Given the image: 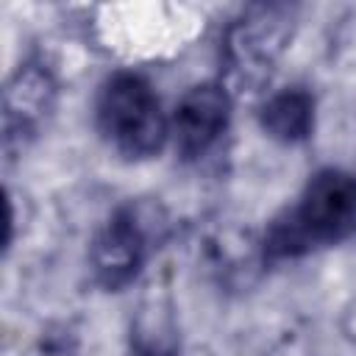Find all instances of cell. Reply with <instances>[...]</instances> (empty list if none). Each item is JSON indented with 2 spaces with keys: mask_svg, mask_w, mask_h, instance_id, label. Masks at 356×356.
<instances>
[{
  "mask_svg": "<svg viewBox=\"0 0 356 356\" xmlns=\"http://www.w3.org/2000/svg\"><path fill=\"white\" fill-rule=\"evenodd\" d=\"M28 356H81L78 353V337L70 325H50L39 334Z\"/></svg>",
  "mask_w": 356,
  "mask_h": 356,
  "instance_id": "9",
  "label": "cell"
},
{
  "mask_svg": "<svg viewBox=\"0 0 356 356\" xmlns=\"http://www.w3.org/2000/svg\"><path fill=\"white\" fill-rule=\"evenodd\" d=\"M295 8L289 6H250L234 19L222 39V58L236 86L256 89L270 75L292 36Z\"/></svg>",
  "mask_w": 356,
  "mask_h": 356,
  "instance_id": "4",
  "label": "cell"
},
{
  "mask_svg": "<svg viewBox=\"0 0 356 356\" xmlns=\"http://www.w3.org/2000/svg\"><path fill=\"white\" fill-rule=\"evenodd\" d=\"M261 131L281 145H300L314 131V95L306 86H284L259 108Z\"/></svg>",
  "mask_w": 356,
  "mask_h": 356,
  "instance_id": "7",
  "label": "cell"
},
{
  "mask_svg": "<svg viewBox=\"0 0 356 356\" xmlns=\"http://www.w3.org/2000/svg\"><path fill=\"white\" fill-rule=\"evenodd\" d=\"M95 125L103 142L128 161H145L161 153L170 122L153 83L131 70L111 72L95 97Z\"/></svg>",
  "mask_w": 356,
  "mask_h": 356,
  "instance_id": "2",
  "label": "cell"
},
{
  "mask_svg": "<svg viewBox=\"0 0 356 356\" xmlns=\"http://www.w3.org/2000/svg\"><path fill=\"white\" fill-rule=\"evenodd\" d=\"M231 122V92L222 81H203L184 92L170 120L175 150L184 161H200L225 136Z\"/></svg>",
  "mask_w": 356,
  "mask_h": 356,
  "instance_id": "6",
  "label": "cell"
},
{
  "mask_svg": "<svg viewBox=\"0 0 356 356\" xmlns=\"http://www.w3.org/2000/svg\"><path fill=\"white\" fill-rule=\"evenodd\" d=\"M164 225L167 220L153 203L128 200L117 206L89 245L92 281L106 292L131 286L159 248Z\"/></svg>",
  "mask_w": 356,
  "mask_h": 356,
  "instance_id": "3",
  "label": "cell"
},
{
  "mask_svg": "<svg viewBox=\"0 0 356 356\" xmlns=\"http://www.w3.org/2000/svg\"><path fill=\"white\" fill-rule=\"evenodd\" d=\"M134 356H181L167 312L142 314L134 325Z\"/></svg>",
  "mask_w": 356,
  "mask_h": 356,
  "instance_id": "8",
  "label": "cell"
},
{
  "mask_svg": "<svg viewBox=\"0 0 356 356\" xmlns=\"http://www.w3.org/2000/svg\"><path fill=\"white\" fill-rule=\"evenodd\" d=\"M56 78L53 72L31 58L8 78L3 89V150L8 159L22 153V147L39 136L53 106H56Z\"/></svg>",
  "mask_w": 356,
  "mask_h": 356,
  "instance_id": "5",
  "label": "cell"
},
{
  "mask_svg": "<svg viewBox=\"0 0 356 356\" xmlns=\"http://www.w3.org/2000/svg\"><path fill=\"white\" fill-rule=\"evenodd\" d=\"M356 234V172L323 167L261 234V259L295 261Z\"/></svg>",
  "mask_w": 356,
  "mask_h": 356,
  "instance_id": "1",
  "label": "cell"
}]
</instances>
